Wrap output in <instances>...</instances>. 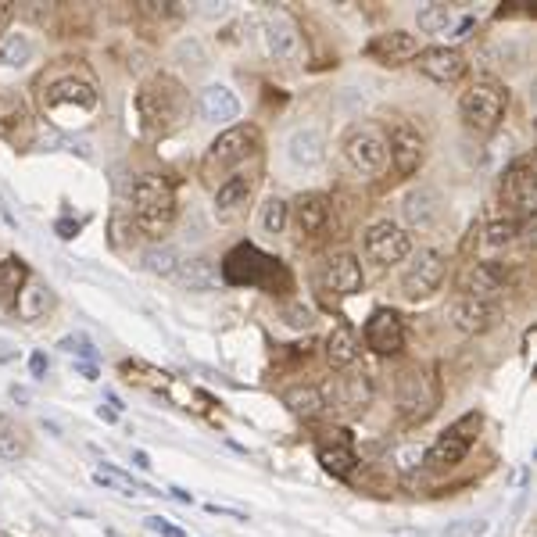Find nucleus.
Returning <instances> with one entry per match:
<instances>
[{"label": "nucleus", "mask_w": 537, "mask_h": 537, "mask_svg": "<svg viewBox=\"0 0 537 537\" xmlns=\"http://www.w3.org/2000/svg\"><path fill=\"white\" fill-rule=\"evenodd\" d=\"M137 111H140V126H144L147 137H162V133L176 129L179 122L190 115V97L176 79L154 76L140 86Z\"/></svg>", "instance_id": "f257e3e1"}, {"label": "nucleus", "mask_w": 537, "mask_h": 537, "mask_svg": "<svg viewBox=\"0 0 537 537\" xmlns=\"http://www.w3.org/2000/svg\"><path fill=\"white\" fill-rule=\"evenodd\" d=\"M505 108H509V90H505L498 79H477V83H469L459 97V115L466 122V129L487 137V133H495L505 119Z\"/></svg>", "instance_id": "f03ea898"}, {"label": "nucleus", "mask_w": 537, "mask_h": 537, "mask_svg": "<svg viewBox=\"0 0 537 537\" xmlns=\"http://www.w3.org/2000/svg\"><path fill=\"white\" fill-rule=\"evenodd\" d=\"M133 215L147 237H162L176 222V194L162 176H140L133 183Z\"/></svg>", "instance_id": "7ed1b4c3"}, {"label": "nucleus", "mask_w": 537, "mask_h": 537, "mask_svg": "<svg viewBox=\"0 0 537 537\" xmlns=\"http://www.w3.org/2000/svg\"><path fill=\"white\" fill-rule=\"evenodd\" d=\"M255 144H258V133L251 126H230L226 133L215 137L212 147H208L205 165H201V176H205L208 183H215L219 176H226L230 169H237V165L255 151Z\"/></svg>", "instance_id": "20e7f679"}, {"label": "nucleus", "mask_w": 537, "mask_h": 537, "mask_svg": "<svg viewBox=\"0 0 537 537\" xmlns=\"http://www.w3.org/2000/svg\"><path fill=\"white\" fill-rule=\"evenodd\" d=\"M477 434H480V412H466V416H459L452 423V427L444 430L441 437H437L434 444L427 448V459L430 466H455V462H462L469 455V448L477 444Z\"/></svg>", "instance_id": "39448f33"}, {"label": "nucleus", "mask_w": 537, "mask_h": 537, "mask_svg": "<svg viewBox=\"0 0 537 537\" xmlns=\"http://www.w3.org/2000/svg\"><path fill=\"white\" fill-rule=\"evenodd\" d=\"M344 158L362 176H376L387 165V137L376 126H355L344 137Z\"/></svg>", "instance_id": "423d86ee"}, {"label": "nucleus", "mask_w": 537, "mask_h": 537, "mask_svg": "<svg viewBox=\"0 0 537 537\" xmlns=\"http://www.w3.org/2000/svg\"><path fill=\"white\" fill-rule=\"evenodd\" d=\"M441 280H444V258L430 248H419L416 255L405 262V269H401V290H405V298H412V301L434 294V290L441 287Z\"/></svg>", "instance_id": "0eeeda50"}, {"label": "nucleus", "mask_w": 537, "mask_h": 537, "mask_svg": "<svg viewBox=\"0 0 537 537\" xmlns=\"http://www.w3.org/2000/svg\"><path fill=\"white\" fill-rule=\"evenodd\" d=\"M366 255L380 265H398L412 255V237L394 222H373L366 230Z\"/></svg>", "instance_id": "6e6552de"}, {"label": "nucleus", "mask_w": 537, "mask_h": 537, "mask_svg": "<svg viewBox=\"0 0 537 537\" xmlns=\"http://www.w3.org/2000/svg\"><path fill=\"white\" fill-rule=\"evenodd\" d=\"M437 405V391L434 380H430L423 369H409L401 373L398 380V409L405 419H427Z\"/></svg>", "instance_id": "1a4fd4ad"}, {"label": "nucleus", "mask_w": 537, "mask_h": 537, "mask_svg": "<svg viewBox=\"0 0 537 537\" xmlns=\"http://www.w3.org/2000/svg\"><path fill=\"white\" fill-rule=\"evenodd\" d=\"M0 140L11 147H29L36 140L33 111L18 94H0Z\"/></svg>", "instance_id": "9d476101"}, {"label": "nucleus", "mask_w": 537, "mask_h": 537, "mask_svg": "<svg viewBox=\"0 0 537 537\" xmlns=\"http://www.w3.org/2000/svg\"><path fill=\"white\" fill-rule=\"evenodd\" d=\"M316 287L326 290V294H337V298H348V294H358L362 290V265L351 255H330L316 273Z\"/></svg>", "instance_id": "9b49d317"}, {"label": "nucleus", "mask_w": 537, "mask_h": 537, "mask_svg": "<svg viewBox=\"0 0 537 537\" xmlns=\"http://www.w3.org/2000/svg\"><path fill=\"white\" fill-rule=\"evenodd\" d=\"M455 287L462 290V298L491 301L505 290V273L498 262H466L459 280H455Z\"/></svg>", "instance_id": "f8f14e48"}, {"label": "nucleus", "mask_w": 537, "mask_h": 537, "mask_svg": "<svg viewBox=\"0 0 537 537\" xmlns=\"http://www.w3.org/2000/svg\"><path fill=\"white\" fill-rule=\"evenodd\" d=\"M502 201L512 208L516 219H520V215H534L537 190H534V162H530V158H520V162L509 165L505 183H502Z\"/></svg>", "instance_id": "ddd939ff"}, {"label": "nucleus", "mask_w": 537, "mask_h": 537, "mask_svg": "<svg viewBox=\"0 0 537 537\" xmlns=\"http://www.w3.org/2000/svg\"><path fill=\"white\" fill-rule=\"evenodd\" d=\"M401 215H405V222H409L412 230H423V233L437 230L444 219V197L434 187H416L401 201Z\"/></svg>", "instance_id": "4468645a"}, {"label": "nucleus", "mask_w": 537, "mask_h": 537, "mask_svg": "<svg viewBox=\"0 0 537 537\" xmlns=\"http://www.w3.org/2000/svg\"><path fill=\"white\" fill-rule=\"evenodd\" d=\"M273 273V258L262 255L258 248L251 244H240L226 255L222 262V276L230 283H265V276Z\"/></svg>", "instance_id": "2eb2a0df"}, {"label": "nucleus", "mask_w": 537, "mask_h": 537, "mask_svg": "<svg viewBox=\"0 0 537 537\" xmlns=\"http://www.w3.org/2000/svg\"><path fill=\"white\" fill-rule=\"evenodd\" d=\"M265 47L276 61H298L301 58V33L298 22L287 11H269L265 18Z\"/></svg>", "instance_id": "dca6fc26"}, {"label": "nucleus", "mask_w": 537, "mask_h": 537, "mask_svg": "<svg viewBox=\"0 0 537 537\" xmlns=\"http://www.w3.org/2000/svg\"><path fill=\"white\" fill-rule=\"evenodd\" d=\"M387 158L394 162L398 176L419 172V165H423V137H419V129H412L409 122L394 126L391 140H387Z\"/></svg>", "instance_id": "f3484780"}, {"label": "nucleus", "mask_w": 537, "mask_h": 537, "mask_svg": "<svg viewBox=\"0 0 537 537\" xmlns=\"http://www.w3.org/2000/svg\"><path fill=\"white\" fill-rule=\"evenodd\" d=\"M416 65L423 76H430L434 83H459L462 76H466L469 61L462 58L455 47H427V51L416 54Z\"/></svg>", "instance_id": "a211bd4d"}, {"label": "nucleus", "mask_w": 537, "mask_h": 537, "mask_svg": "<svg viewBox=\"0 0 537 537\" xmlns=\"http://www.w3.org/2000/svg\"><path fill=\"white\" fill-rule=\"evenodd\" d=\"M316 455L326 473H333V477H341V480L351 477L358 466V455H355V448H351L348 430H330V437H323V441L316 444Z\"/></svg>", "instance_id": "6ab92c4d"}, {"label": "nucleus", "mask_w": 537, "mask_h": 537, "mask_svg": "<svg viewBox=\"0 0 537 537\" xmlns=\"http://www.w3.org/2000/svg\"><path fill=\"white\" fill-rule=\"evenodd\" d=\"M416 54H419V40L412 33H401V29L380 33L366 43V58L380 61V65H405V61H412Z\"/></svg>", "instance_id": "aec40b11"}, {"label": "nucleus", "mask_w": 537, "mask_h": 537, "mask_svg": "<svg viewBox=\"0 0 537 537\" xmlns=\"http://www.w3.org/2000/svg\"><path fill=\"white\" fill-rule=\"evenodd\" d=\"M287 158L298 169H319L326 158V137L316 126H298L287 137Z\"/></svg>", "instance_id": "412c9836"}, {"label": "nucleus", "mask_w": 537, "mask_h": 537, "mask_svg": "<svg viewBox=\"0 0 537 537\" xmlns=\"http://www.w3.org/2000/svg\"><path fill=\"white\" fill-rule=\"evenodd\" d=\"M405 341V330H401V319L398 312L391 308H376L373 316L366 323V344L376 351V355H394Z\"/></svg>", "instance_id": "4be33fe9"}, {"label": "nucleus", "mask_w": 537, "mask_h": 537, "mask_svg": "<svg viewBox=\"0 0 537 537\" xmlns=\"http://www.w3.org/2000/svg\"><path fill=\"white\" fill-rule=\"evenodd\" d=\"M58 104H76V108H94L97 104V86L83 76H65L43 90V108H58Z\"/></svg>", "instance_id": "5701e85b"}, {"label": "nucleus", "mask_w": 537, "mask_h": 537, "mask_svg": "<svg viewBox=\"0 0 537 537\" xmlns=\"http://www.w3.org/2000/svg\"><path fill=\"white\" fill-rule=\"evenodd\" d=\"M502 312H498L495 301H473V298H459L452 305V323L459 326L462 333H487L491 326H498Z\"/></svg>", "instance_id": "b1692460"}, {"label": "nucleus", "mask_w": 537, "mask_h": 537, "mask_svg": "<svg viewBox=\"0 0 537 537\" xmlns=\"http://www.w3.org/2000/svg\"><path fill=\"white\" fill-rule=\"evenodd\" d=\"M251 194H255V179L251 176H233L226 183H219V190H215V215L219 219H237L248 208Z\"/></svg>", "instance_id": "393cba45"}, {"label": "nucleus", "mask_w": 537, "mask_h": 537, "mask_svg": "<svg viewBox=\"0 0 537 537\" xmlns=\"http://www.w3.org/2000/svg\"><path fill=\"white\" fill-rule=\"evenodd\" d=\"M15 308H18V316L26 319V323H36V319H43L54 308L51 287H47V283H40V280H26V283H22V290H18Z\"/></svg>", "instance_id": "a878e982"}, {"label": "nucleus", "mask_w": 537, "mask_h": 537, "mask_svg": "<svg viewBox=\"0 0 537 537\" xmlns=\"http://www.w3.org/2000/svg\"><path fill=\"white\" fill-rule=\"evenodd\" d=\"M201 111H205V119H212V122H233L240 115V101L230 86L212 83V86H205V94H201Z\"/></svg>", "instance_id": "bb28decb"}, {"label": "nucleus", "mask_w": 537, "mask_h": 537, "mask_svg": "<svg viewBox=\"0 0 537 537\" xmlns=\"http://www.w3.org/2000/svg\"><path fill=\"white\" fill-rule=\"evenodd\" d=\"M294 222H298V230L308 233V237L323 233V226L330 222V201L323 194H305L294 205Z\"/></svg>", "instance_id": "cd10ccee"}, {"label": "nucleus", "mask_w": 537, "mask_h": 537, "mask_svg": "<svg viewBox=\"0 0 537 537\" xmlns=\"http://www.w3.org/2000/svg\"><path fill=\"white\" fill-rule=\"evenodd\" d=\"M176 280L187 290H212L219 283V269L212 258H187V262H179Z\"/></svg>", "instance_id": "c85d7f7f"}, {"label": "nucleus", "mask_w": 537, "mask_h": 537, "mask_svg": "<svg viewBox=\"0 0 537 537\" xmlns=\"http://www.w3.org/2000/svg\"><path fill=\"white\" fill-rule=\"evenodd\" d=\"M326 358H330L333 369H348L358 362V341L348 326H337V330L326 337Z\"/></svg>", "instance_id": "c756f323"}, {"label": "nucleus", "mask_w": 537, "mask_h": 537, "mask_svg": "<svg viewBox=\"0 0 537 537\" xmlns=\"http://www.w3.org/2000/svg\"><path fill=\"white\" fill-rule=\"evenodd\" d=\"M283 401H287V409L301 419H316V416H323V409H326V394L319 391V387H290V391L283 394Z\"/></svg>", "instance_id": "7c9ffc66"}, {"label": "nucleus", "mask_w": 537, "mask_h": 537, "mask_svg": "<svg viewBox=\"0 0 537 537\" xmlns=\"http://www.w3.org/2000/svg\"><path fill=\"white\" fill-rule=\"evenodd\" d=\"M29 58H33V40L26 33L0 36V65L22 69V65H29Z\"/></svg>", "instance_id": "2f4dec72"}, {"label": "nucleus", "mask_w": 537, "mask_h": 537, "mask_svg": "<svg viewBox=\"0 0 537 537\" xmlns=\"http://www.w3.org/2000/svg\"><path fill=\"white\" fill-rule=\"evenodd\" d=\"M333 401H337V409H358V405H366V401H369V384H366V376H351V380H337V387H333Z\"/></svg>", "instance_id": "473e14b6"}, {"label": "nucleus", "mask_w": 537, "mask_h": 537, "mask_svg": "<svg viewBox=\"0 0 537 537\" xmlns=\"http://www.w3.org/2000/svg\"><path fill=\"white\" fill-rule=\"evenodd\" d=\"M26 455V434L11 416H0V459H22Z\"/></svg>", "instance_id": "72a5a7b5"}, {"label": "nucleus", "mask_w": 537, "mask_h": 537, "mask_svg": "<svg viewBox=\"0 0 537 537\" xmlns=\"http://www.w3.org/2000/svg\"><path fill=\"white\" fill-rule=\"evenodd\" d=\"M290 222V205L283 201V197H269L262 205V215H258V226H262V233H269V237H280L283 230H287Z\"/></svg>", "instance_id": "f704fd0d"}, {"label": "nucleus", "mask_w": 537, "mask_h": 537, "mask_svg": "<svg viewBox=\"0 0 537 537\" xmlns=\"http://www.w3.org/2000/svg\"><path fill=\"white\" fill-rule=\"evenodd\" d=\"M26 280H29V269L22 265V258H8V262H0V298L4 301H15Z\"/></svg>", "instance_id": "c9c22d12"}, {"label": "nucleus", "mask_w": 537, "mask_h": 537, "mask_svg": "<svg viewBox=\"0 0 537 537\" xmlns=\"http://www.w3.org/2000/svg\"><path fill=\"white\" fill-rule=\"evenodd\" d=\"M416 22L423 33H448L455 22V11L448 4H427V8H419Z\"/></svg>", "instance_id": "e433bc0d"}, {"label": "nucleus", "mask_w": 537, "mask_h": 537, "mask_svg": "<svg viewBox=\"0 0 537 537\" xmlns=\"http://www.w3.org/2000/svg\"><path fill=\"white\" fill-rule=\"evenodd\" d=\"M179 262H183V258H179L176 248H151L144 255L147 273H154V276H176Z\"/></svg>", "instance_id": "4c0bfd02"}, {"label": "nucleus", "mask_w": 537, "mask_h": 537, "mask_svg": "<svg viewBox=\"0 0 537 537\" xmlns=\"http://www.w3.org/2000/svg\"><path fill=\"white\" fill-rule=\"evenodd\" d=\"M523 222L516 219V215H505V219H495L491 226H487V244L491 248H502V244H509V240H516V233H520Z\"/></svg>", "instance_id": "58836bf2"}, {"label": "nucleus", "mask_w": 537, "mask_h": 537, "mask_svg": "<svg viewBox=\"0 0 537 537\" xmlns=\"http://www.w3.org/2000/svg\"><path fill=\"white\" fill-rule=\"evenodd\" d=\"M176 58L187 65L190 72H205L208 69V54H205V47L190 36V40H179L176 43Z\"/></svg>", "instance_id": "ea45409f"}, {"label": "nucleus", "mask_w": 537, "mask_h": 537, "mask_svg": "<svg viewBox=\"0 0 537 537\" xmlns=\"http://www.w3.org/2000/svg\"><path fill=\"white\" fill-rule=\"evenodd\" d=\"M423 459H427V448L423 444H398L391 452V462L398 466V473H412L416 466H423Z\"/></svg>", "instance_id": "a19ab883"}, {"label": "nucleus", "mask_w": 537, "mask_h": 537, "mask_svg": "<svg viewBox=\"0 0 537 537\" xmlns=\"http://www.w3.org/2000/svg\"><path fill=\"white\" fill-rule=\"evenodd\" d=\"M280 319H283V326H290V330H308V326L316 323V316H312V308H308L305 301H290V305H283Z\"/></svg>", "instance_id": "79ce46f5"}, {"label": "nucleus", "mask_w": 537, "mask_h": 537, "mask_svg": "<svg viewBox=\"0 0 537 537\" xmlns=\"http://www.w3.org/2000/svg\"><path fill=\"white\" fill-rule=\"evenodd\" d=\"M61 348H65V351H79V355H86V358L97 355L94 344H90V337H83V333H72V337H65V341H61Z\"/></svg>", "instance_id": "37998d69"}, {"label": "nucleus", "mask_w": 537, "mask_h": 537, "mask_svg": "<svg viewBox=\"0 0 537 537\" xmlns=\"http://www.w3.org/2000/svg\"><path fill=\"white\" fill-rule=\"evenodd\" d=\"M147 530H154V534L162 537H187L179 527H172V523H165L162 516H147Z\"/></svg>", "instance_id": "c03bdc74"}, {"label": "nucleus", "mask_w": 537, "mask_h": 537, "mask_svg": "<svg viewBox=\"0 0 537 537\" xmlns=\"http://www.w3.org/2000/svg\"><path fill=\"white\" fill-rule=\"evenodd\" d=\"M473 29H477V18H473V15H469V18H462V22H459V26H455V40H466V36L469 33H473Z\"/></svg>", "instance_id": "a18cd8bd"}, {"label": "nucleus", "mask_w": 537, "mask_h": 537, "mask_svg": "<svg viewBox=\"0 0 537 537\" xmlns=\"http://www.w3.org/2000/svg\"><path fill=\"white\" fill-rule=\"evenodd\" d=\"M29 369H33V376H43V373H47V355H40V351H36V355L29 358Z\"/></svg>", "instance_id": "49530a36"}, {"label": "nucleus", "mask_w": 537, "mask_h": 537, "mask_svg": "<svg viewBox=\"0 0 537 537\" xmlns=\"http://www.w3.org/2000/svg\"><path fill=\"white\" fill-rule=\"evenodd\" d=\"M58 233H61V237H65V240H72V237H76V233H79V222L61 219V222H58Z\"/></svg>", "instance_id": "de8ad7c7"}, {"label": "nucleus", "mask_w": 537, "mask_h": 537, "mask_svg": "<svg viewBox=\"0 0 537 537\" xmlns=\"http://www.w3.org/2000/svg\"><path fill=\"white\" fill-rule=\"evenodd\" d=\"M469 527H473V523H452V527L444 530V537H466Z\"/></svg>", "instance_id": "09e8293b"}, {"label": "nucleus", "mask_w": 537, "mask_h": 537, "mask_svg": "<svg viewBox=\"0 0 537 537\" xmlns=\"http://www.w3.org/2000/svg\"><path fill=\"white\" fill-rule=\"evenodd\" d=\"M133 466H137V469H151V455L140 452V448H137V452H133Z\"/></svg>", "instance_id": "8fccbe9b"}, {"label": "nucleus", "mask_w": 537, "mask_h": 537, "mask_svg": "<svg viewBox=\"0 0 537 537\" xmlns=\"http://www.w3.org/2000/svg\"><path fill=\"white\" fill-rule=\"evenodd\" d=\"M8 22H11V4H4V0H0V33L8 29Z\"/></svg>", "instance_id": "3c124183"}, {"label": "nucleus", "mask_w": 537, "mask_h": 537, "mask_svg": "<svg viewBox=\"0 0 537 537\" xmlns=\"http://www.w3.org/2000/svg\"><path fill=\"white\" fill-rule=\"evenodd\" d=\"M76 369H79V373L86 376V380H97V369L90 366V362H83V366H76Z\"/></svg>", "instance_id": "603ef678"}, {"label": "nucleus", "mask_w": 537, "mask_h": 537, "mask_svg": "<svg viewBox=\"0 0 537 537\" xmlns=\"http://www.w3.org/2000/svg\"><path fill=\"white\" fill-rule=\"evenodd\" d=\"M97 416L108 419V423H115V419H119V412H115V409H104V405H101V409H97Z\"/></svg>", "instance_id": "864d4df0"}, {"label": "nucleus", "mask_w": 537, "mask_h": 537, "mask_svg": "<svg viewBox=\"0 0 537 537\" xmlns=\"http://www.w3.org/2000/svg\"><path fill=\"white\" fill-rule=\"evenodd\" d=\"M172 498H179V502H194V498H190L187 491H179V487H172Z\"/></svg>", "instance_id": "5fc2aeb1"}, {"label": "nucleus", "mask_w": 537, "mask_h": 537, "mask_svg": "<svg viewBox=\"0 0 537 537\" xmlns=\"http://www.w3.org/2000/svg\"><path fill=\"white\" fill-rule=\"evenodd\" d=\"M394 537H427V534H419V530H394Z\"/></svg>", "instance_id": "6e6d98bb"}, {"label": "nucleus", "mask_w": 537, "mask_h": 537, "mask_svg": "<svg viewBox=\"0 0 537 537\" xmlns=\"http://www.w3.org/2000/svg\"><path fill=\"white\" fill-rule=\"evenodd\" d=\"M0 537H15V534H0Z\"/></svg>", "instance_id": "4d7b16f0"}]
</instances>
